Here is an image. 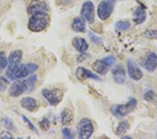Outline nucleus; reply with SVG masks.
<instances>
[{"instance_id": "obj_1", "label": "nucleus", "mask_w": 157, "mask_h": 139, "mask_svg": "<svg viewBox=\"0 0 157 139\" xmlns=\"http://www.w3.org/2000/svg\"><path fill=\"white\" fill-rule=\"evenodd\" d=\"M39 69V65L35 63H20L19 65L13 67H7L6 77L9 80L15 81L23 79L28 77Z\"/></svg>"}, {"instance_id": "obj_2", "label": "nucleus", "mask_w": 157, "mask_h": 139, "mask_svg": "<svg viewBox=\"0 0 157 139\" xmlns=\"http://www.w3.org/2000/svg\"><path fill=\"white\" fill-rule=\"evenodd\" d=\"M50 21L47 12H40L31 15L29 20L28 28L32 32H39L45 29Z\"/></svg>"}, {"instance_id": "obj_3", "label": "nucleus", "mask_w": 157, "mask_h": 139, "mask_svg": "<svg viewBox=\"0 0 157 139\" xmlns=\"http://www.w3.org/2000/svg\"><path fill=\"white\" fill-rule=\"evenodd\" d=\"M115 59L113 56H108L103 59L97 60L92 64V68L99 75H105L109 69L115 64Z\"/></svg>"}, {"instance_id": "obj_4", "label": "nucleus", "mask_w": 157, "mask_h": 139, "mask_svg": "<svg viewBox=\"0 0 157 139\" xmlns=\"http://www.w3.org/2000/svg\"><path fill=\"white\" fill-rule=\"evenodd\" d=\"M136 105H137V100L135 98H131L129 101H128L125 104L113 106L111 108V112L115 116L124 117V116L132 112L136 108Z\"/></svg>"}, {"instance_id": "obj_5", "label": "nucleus", "mask_w": 157, "mask_h": 139, "mask_svg": "<svg viewBox=\"0 0 157 139\" xmlns=\"http://www.w3.org/2000/svg\"><path fill=\"white\" fill-rule=\"evenodd\" d=\"M115 4V0H103L98 4L97 13L98 16L103 21L108 19L113 12Z\"/></svg>"}, {"instance_id": "obj_6", "label": "nucleus", "mask_w": 157, "mask_h": 139, "mask_svg": "<svg viewBox=\"0 0 157 139\" xmlns=\"http://www.w3.org/2000/svg\"><path fill=\"white\" fill-rule=\"evenodd\" d=\"M94 132V126L87 118H83L78 125V136L82 139H88L92 136Z\"/></svg>"}, {"instance_id": "obj_7", "label": "nucleus", "mask_w": 157, "mask_h": 139, "mask_svg": "<svg viewBox=\"0 0 157 139\" xmlns=\"http://www.w3.org/2000/svg\"><path fill=\"white\" fill-rule=\"evenodd\" d=\"M42 94L49 103V104L53 106L59 104L63 98L62 92L58 88H54V89L44 88L42 90Z\"/></svg>"}, {"instance_id": "obj_8", "label": "nucleus", "mask_w": 157, "mask_h": 139, "mask_svg": "<svg viewBox=\"0 0 157 139\" xmlns=\"http://www.w3.org/2000/svg\"><path fill=\"white\" fill-rule=\"evenodd\" d=\"M80 15L83 19L92 23L94 22V6L92 2L86 1L82 4Z\"/></svg>"}, {"instance_id": "obj_9", "label": "nucleus", "mask_w": 157, "mask_h": 139, "mask_svg": "<svg viewBox=\"0 0 157 139\" xmlns=\"http://www.w3.org/2000/svg\"><path fill=\"white\" fill-rule=\"evenodd\" d=\"M25 92H27V86L25 80L21 79L15 80L9 90V95L14 98L19 97Z\"/></svg>"}, {"instance_id": "obj_10", "label": "nucleus", "mask_w": 157, "mask_h": 139, "mask_svg": "<svg viewBox=\"0 0 157 139\" xmlns=\"http://www.w3.org/2000/svg\"><path fill=\"white\" fill-rule=\"evenodd\" d=\"M48 7L42 0H33L27 8V12L29 15L40 12L48 13Z\"/></svg>"}, {"instance_id": "obj_11", "label": "nucleus", "mask_w": 157, "mask_h": 139, "mask_svg": "<svg viewBox=\"0 0 157 139\" xmlns=\"http://www.w3.org/2000/svg\"><path fill=\"white\" fill-rule=\"evenodd\" d=\"M20 105L24 109L28 110L29 112H34L39 107V104L37 100L32 97L22 98L20 100Z\"/></svg>"}, {"instance_id": "obj_12", "label": "nucleus", "mask_w": 157, "mask_h": 139, "mask_svg": "<svg viewBox=\"0 0 157 139\" xmlns=\"http://www.w3.org/2000/svg\"><path fill=\"white\" fill-rule=\"evenodd\" d=\"M75 76H76V77L78 80H80L81 81L87 79L101 80L99 77H98L97 75L94 74L93 72L90 71L89 70L82 67H79L77 68L76 72H75Z\"/></svg>"}, {"instance_id": "obj_13", "label": "nucleus", "mask_w": 157, "mask_h": 139, "mask_svg": "<svg viewBox=\"0 0 157 139\" xmlns=\"http://www.w3.org/2000/svg\"><path fill=\"white\" fill-rule=\"evenodd\" d=\"M128 75L131 79L138 81L143 77V72L131 60H128Z\"/></svg>"}, {"instance_id": "obj_14", "label": "nucleus", "mask_w": 157, "mask_h": 139, "mask_svg": "<svg viewBox=\"0 0 157 139\" xmlns=\"http://www.w3.org/2000/svg\"><path fill=\"white\" fill-rule=\"evenodd\" d=\"M114 80L118 84H123L126 80V72L124 67L120 65H115L113 69Z\"/></svg>"}, {"instance_id": "obj_15", "label": "nucleus", "mask_w": 157, "mask_h": 139, "mask_svg": "<svg viewBox=\"0 0 157 139\" xmlns=\"http://www.w3.org/2000/svg\"><path fill=\"white\" fill-rule=\"evenodd\" d=\"M23 53L21 50H15L9 54L8 58V65L7 67H13L21 63Z\"/></svg>"}, {"instance_id": "obj_16", "label": "nucleus", "mask_w": 157, "mask_h": 139, "mask_svg": "<svg viewBox=\"0 0 157 139\" xmlns=\"http://www.w3.org/2000/svg\"><path fill=\"white\" fill-rule=\"evenodd\" d=\"M157 67V55L156 53H150L145 61V68L149 72H153Z\"/></svg>"}, {"instance_id": "obj_17", "label": "nucleus", "mask_w": 157, "mask_h": 139, "mask_svg": "<svg viewBox=\"0 0 157 139\" xmlns=\"http://www.w3.org/2000/svg\"><path fill=\"white\" fill-rule=\"evenodd\" d=\"M72 44L75 49H76L78 51H79L80 53L85 52L89 47L87 42L84 38L79 37H75L74 39H73Z\"/></svg>"}, {"instance_id": "obj_18", "label": "nucleus", "mask_w": 157, "mask_h": 139, "mask_svg": "<svg viewBox=\"0 0 157 139\" xmlns=\"http://www.w3.org/2000/svg\"><path fill=\"white\" fill-rule=\"evenodd\" d=\"M146 19V12L145 8L143 4H140L138 7V9L134 12L133 21H135L136 24H142Z\"/></svg>"}, {"instance_id": "obj_19", "label": "nucleus", "mask_w": 157, "mask_h": 139, "mask_svg": "<svg viewBox=\"0 0 157 139\" xmlns=\"http://www.w3.org/2000/svg\"><path fill=\"white\" fill-rule=\"evenodd\" d=\"M71 27L73 30L77 32H85L86 30L84 20L80 17H75L73 20Z\"/></svg>"}, {"instance_id": "obj_20", "label": "nucleus", "mask_w": 157, "mask_h": 139, "mask_svg": "<svg viewBox=\"0 0 157 139\" xmlns=\"http://www.w3.org/2000/svg\"><path fill=\"white\" fill-rule=\"evenodd\" d=\"M73 116L69 110H64L60 115V121L63 125H68L71 123Z\"/></svg>"}, {"instance_id": "obj_21", "label": "nucleus", "mask_w": 157, "mask_h": 139, "mask_svg": "<svg viewBox=\"0 0 157 139\" xmlns=\"http://www.w3.org/2000/svg\"><path fill=\"white\" fill-rule=\"evenodd\" d=\"M37 80V76L36 75L30 76L27 80H25V84L27 86V92H30L34 89L35 86H36Z\"/></svg>"}, {"instance_id": "obj_22", "label": "nucleus", "mask_w": 157, "mask_h": 139, "mask_svg": "<svg viewBox=\"0 0 157 139\" xmlns=\"http://www.w3.org/2000/svg\"><path fill=\"white\" fill-rule=\"evenodd\" d=\"M128 123L127 121H122L121 122L117 128V131H116V133L118 136H121L124 134V133L126 132V131L128 129Z\"/></svg>"}, {"instance_id": "obj_23", "label": "nucleus", "mask_w": 157, "mask_h": 139, "mask_svg": "<svg viewBox=\"0 0 157 139\" xmlns=\"http://www.w3.org/2000/svg\"><path fill=\"white\" fill-rule=\"evenodd\" d=\"M2 123L6 129L9 131H16V127H15L14 124L13 123L12 120H10L8 117H4L2 119Z\"/></svg>"}, {"instance_id": "obj_24", "label": "nucleus", "mask_w": 157, "mask_h": 139, "mask_svg": "<svg viewBox=\"0 0 157 139\" xmlns=\"http://www.w3.org/2000/svg\"><path fill=\"white\" fill-rule=\"evenodd\" d=\"M8 65V59L6 54L2 51H0V72L4 70Z\"/></svg>"}, {"instance_id": "obj_25", "label": "nucleus", "mask_w": 157, "mask_h": 139, "mask_svg": "<svg viewBox=\"0 0 157 139\" xmlns=\"http://www.w3.org/2000/svg\"><path fill=\"white\" fill-rule=\"evenodd\" d=\"M130 22L128 21H120L116 22L115 27L119 30H126L130 27Z\"/></svg>"}, {"instance_id": "obj_26", "label": "nucleus", "mask_w": 157, "mask_h": 139, "mask_svg": "<svg viewBox=\"0 0 157 139\" xmlns=\"http://www.w3.org/2000/svg\"><path fill=\"white\" fill-rule=\"evenodd\" d=\"M39 126H40V128L43 131H46L48 130L50 126V122L48 119L47 118L43 119V120L39 122Z\"/></svg>"}, {"instance_id": "obj_27", "label": "nucleus", "mask_w": 157, "mask_h": 139, "mask_svg": "<svg viewBox=\"0 0 157 139\" xmlns=\"http://www.w3.org/2000/svg\"><path fill=\"white\" fill-rule=\"evenodd\" d=\"M0 138L2 139H6V138L10 139V138H14V136L9 131L4 130L2 131L1 133H0Z\"/></svg>"}, {"instance_id": "obj_28", "label": "nucleus", "mask_w": 157, "mask_h": 139, "mask_svg": "<svg viewBox=\"0 0 157 139\" xmlns=\"http://www.w3.org/2000/svg\"><path fill=\"white\" fill-rule=\"evenodd\" d=\"M145 35L149 39H156L157 38V30H147L145 32Z\"/></svg>"}, {"instance_id": "obj_29", "label": "nucleus", "mask_w": 157, "mask_h": 139, "mask_svg": "<svg viewBox=\"0 0 157 139\" xmlns=\"http://www.w3.org/2000/svg\"><path fill=\"white\" fill-rule=\"evenodd\" d=\"M62 133H63V136H64V137L65 138H73L74 137V136L71 132V131L69 128H64L62 129Z\"/></svg>"}, {"instance_id": "obj_30", "label": "nucleus", "mask_w": 157, "mask_h": 139, "mask_svg": "<svg viewBox=\"0 0 157 139\" xmlns=\"http://www.w3.org/2000/svg\"><path fill=\"white\" fill-rule=\"evenodd\" d=\"M22 119H23L24 122H25V124L28 126V127L33 131H36V128H35V126H34V125L32 123L31 121H30L28 118H27L26 116L25 115H22Z\"/></svg>"}, {"instance_id": "obj_31", "label": "nucleus", "mask_w": 157, "mask_h": 139, "mask_svg": "<svg viewBox=\"0 0 157 139\" xmlns=\"http://www.w3.org/2000/svg\"><path fill=\"white\" fill-rule=\"evenodd\" d=\"M90 38L92 40L93 42L96 43V44H99V43L101 42V39H99V38H98L97 37H96L94 35H93L92 32H90Z\"/></svg>"}, {"instance_id": "obj_32", "label": "nucleus", "mask_w": 157, "mask_h": 139, "mask_svg": "<svg viewBox=\"0 0 157 139\" xmlns=\"http://www.w3.org/2000/svg\"><path fill=\"white\" fill-rule=\"evenodd\" d=\"M154 96V93L152 92H151V91H149V92H147L145 94V99L148 100H150V99H152Z\"/></svg>"}, {"instance_id": "obj_33", "label": "nucleus", "mask_w": 157, "mask_h": 139, "mask_svg": "<svg viewBox=\"0 0 157 139\" xmlns=\"http://www.w3.org/2000/svg\"><path fill=\"white\" fill-rule=\"evenodd\" d=\"M4 89H5L4 85L2 84V82H0V92H2V91H4Z\"/></svg>"}]
</instances>
